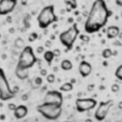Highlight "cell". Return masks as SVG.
Listing matches in <instances>:
<instances>
[{"mask_svg": "<svg viewBox=\"0 0 122 122\" xmlns=\"http://www.w3.org/2000/svg\"><path fill=\"white\" fill-rule=\"evenodd\" d=\"M0 39H1V34H0Z\"/></svg>", "mask_w": 122, "mask_h": 122, "instance_id": "ee69618b", "label": "cell"}, {"mask_svg": "<svg viewBox=\"0 0 122 122\" xmlns=\"http://www.w3.org/2000/svg\"><path fill=\"white\" fill-rule=\"evenodd\" d=\"M14 46L16 47L17 49H23L25 47V41L21 38H17L16 40L14 41Z\"/></svg>", "mask_w": 122, "mask_h": 122, "instance_id": "ac0fdd59", "label": "cell"}, {"mask_svg": "<svg viewBox=\"0 0 122 122\" xmlns=\"http://www.w3.org/2000/svg\"><path fill=\"white\" fill-rule=\"evenodd\" d=\"M76 110L78 112H90L94 107H97V102L92 97H87V99H77L75 101Z\"/></svg>", "mask_w": 122, "mask_h": 122, "instance_id": "52a82bcc", "label": "cell"}, {"mask_svg": "<svg viewBox=\"0 0 122 122\" xmlns=\"http://www.w3.org/2000/svg\"><path fill=\"white\" fill-rule=\"evenodd\" d=\"M80 40H81L82 42H89V36L81 34V36H80Z\"/></svg>", "mask_w": 122, "mask_h": 122, "instance_id": "484cf974", "label": "cell"}, {"mask_svg": "<svg viewBox=\"0 0 122 122\" xmlns=\"http://www.w3.org/2000/svg\"><path fill=\"white\" fill-rule=\"evenodd\" d=\"M41 75L42 76H47V71L45 69H41Z\"/></svg>", "mask_w": 122, "mask_h": 122, "instance_id": "f1b7e54d", "label": "cell"}, {"mask_svg": "<svg viewBox=\"0 0 122 122\" xmlns=\"http://www.w3.org/2000/svg\"><path fill=\"white\" fill-rule=\"evenodd\" d=\"M112 104H114V102H112V100L105 101V102H101V103L99 104V106L97 107V110H95V112H94V118L100 122L105 120L106 116H107V114H108V112H109L110 107L112 106Z\"/></svg>", "mask_w": 122, "mask_h": 122, "instance_id": "ba28073f", "label": "cell"}, {"mask_svg": "<svg viewBox=\"0 0 122 122\" xmlns=\"http://www.w3.org/2000/svg\"><path fill=\"white\" fill-rule=\"evenodd\" d=\"M28 115V108L25 105H18L14 110V117L16 119H23Z\"/></svg>", "mask_w": 122, "mask_h": 122, "instance_id": "7c38bea8", "label": "cell"}, {"mask_svg": "<svg viewBox=\"0 0 122 122\" xmlns=\"http://www.w3.org/2000/svg\"><path fill=\"white\" fill-rule=\"evenodd\" d=\"M36 62H38V58L34 55V51L31 46H25L19 55V59L17 65L25 69H31Z\"/></svg>", "mask_w": 122, "mask_h": 122, "instance_id": "5b68a950", "label": "cell"}, {"mask_svg": "<svg viewBox=\"0 0 122 122\" xmlns=\"http://www.w3.org/2000/svg\"><path fill=\"white\" fill-rule=\"evenodd\" d=\"M10 32H11V33H13V32H14V29H13V28H11V29H10Z\"/></svg>", "mask_w": 122, "mask_h": 122, "instance_id": "b9f144b4", "label": "cell"}, {"mask_svg": "<svg viewBox=\"0 0 122 122\" xmlns=\"http://www.w3.org/2000/svg\"><path fill=\"white\" fill-rule=\"evenodd\" d=\"M21 100H23V101H27L28 100V94H23L21 95Z\"/></svg>", "mask_w": 122, "mask_h": 122, "instance_id": "4dcf8cb0", "label": "cell"}, {"mask_svg": "<svg viewBox=\"0 0 122 122\" xmlns=\"http://www.w3.org/2000/svg\"><path fill=\"white\" fill-rule=\"evenodd\" d=\"M8 107H9V109H10V110H13V112H14V110L16 109L17 106L15 105V104H13V103H10V104L8 105Z\"/></svg>", "mask_w": 122, "mask_h": 122, "instance_id": "4316f807", "label": "cell"}, {"mask_svg": "<svg viewBox=\"0 0 122 122\" xmlns=\"http://www.w3.org/2000/svg\"><path fill=\"white\" fill-rule=\"evenodd\" d=\"M73 20H74V19L72 18V17H71V18H69V19H67V21H69V23H73Z\"/></svg>", "mask_w": 122, "mask_h": 122, "instance_id": "8d00e7d4", "label": "cell"}, {"mask_svg": "<svg viewBox=\"0 0 122 122\" xmlns=\"http://www.w3.org/2000/svg\"><path fill=\"white\" fill-rule=\"evenodd\" d=\"M15 95H16V93L13 91V89L10 88V85H9V81L6 79L5 73L0 67V100L2 102H5L13 99Z\"/></svg>", "mask_w": 122, "mask_h": 122, "instance_id": "8992f818", "label": "cell"}, {"mask_svg": "<svg viewBox=\"0 0 122 122\" xmlns=\"http://www.w3.org/2000/svg\"><path fill=\"white\" fill-rule=\"evenodd\" d=\"M116 1V4L119 6H122V0H115Z\"/></svg>", "mask_w": 122, "mask_h": 122, "instance_id": "1f68e13d", "label": "cell"}, {"mask_svg": "<svg viewBox=\"0 0 122 122\" xmlns=\"http://www.w3.org/2000/svg\"><path fill=\"white\" fill-rule=\"evenodd\" d=\"M62 105L54 103H43L38 106V112L47 120H57L62 114Z\"/></svg>", "mask_w": 122, "mask_h": 122, "instance_id": "3957f363", "label": "cell"}, {"mask_svg": "<svg viewBox=\"0 0 122 122\" xmlns=\"http://www.w3.org/2000/svg\"><path fill=\"white\" fill-rule=\"evenodd\" d=\"M11 20H12V18L9 16V17H8V23H11Z\"/></svg>", "mask_w": 122, "mask_h": 122, "instance_id": "f35d334b", "label": "cell"}, {"mask_svg": "<svg viewBox=\"0 0 122 122\" xmlns=\"http://www.w3.org/2000/svg\"><path fill=\"white\" fill-rule=\"evenodd\" d=\"M119 90H120V87H119L118 84H114V85L112 86V92L116 93V92H118Z\"/></svg>", "mask_w": 122, "mask_h": 122, "instance_id": "d4e9b609", "label": "cell"}, {"mask_svg": "<svg viewBox=\"0 0 122 122\" xmlns=\"http://www.w3.org/2000/svg\"><path fill=\"white\" fill-rule=\"evenodd\" d=\"M38 33H36V32H32L31 34H30L29 36V42H33L34 40H36V39H38Z\"/></svg>", "mask_w": 122, "mask_h": 122, "instance_id": "cb8c5ba5", "label": "cell"}, {"mask_svg": "<svg viewBox=\"0 0 122 122\" xmlns=\"http://www.w3.org/2000/svg\"><path fill=\"white\" fill-rule=\"evenodd\" d=\"M112 56V51L110 48H105L102 51V57H103L104 59H108V58H110Z\"/></svg>", "mask_w": 122, "mask_h": 122, "instance_id": "ffe728a7", "label": "cell"}, {"mask_svg": "<svg viewBox=\"0 0 122 122\" xmlns=\"http://www.w3.org/2000/svg\"><path fill=\"white\" fill-rule=\"evenodd\" d=\"M78 36H79V30H78L77 25L74 24L67 30L61 32L59 36V40H60L61 44L66 47L67 51H71L73 48V45L75 43V41L77 40Z\"/></svg>", "mask_w": 122, "mask_h": 122, "instance_id": "277c9868", "label": "cell"}, {"mask_svg": "<svg viewBox=\"0 0 122 122\" xmlns=\"http://www.w3.org/2000/svg\"><path fill=\"white\" fill-rule=\"evenodd\" d=\"M115 76H116L119 80H122V64H120L117 67L116 72H115Z\"/></svg>", "mask_w": 122, "mask_h": 122, "instance_id": "44dd1931", "label": "cell"}, {"mask_svg": "<svg viewBox=\"0 0 122 122\" xmlns=\"http://www.w3.org/2000/svg\"><path fill=\"white\" fill-rule=\"evenodd\" d=\"M119 33H120V29H119V27H117V26H109V27L107 28V30H106V34H107L108 39L117 38V36H119Z\"/></svg>", "mask_w": 122, "mask_h": 122, "instance_id": "5bb4252c", "label": "cell"}, {"mask_svg": "<svg viewBox=\"0 0 122 122\" xmlns=\"http://www.w3.org/2000/svg\"><path fill=\"white\" fill-rule=\"evenodd\" d=\"M13 91H14V92L15 93H17V92H18V91H19V88H18V87H14V88H13Z\"/></svg>", "mask_w": 122, "mask_h": 122, "instance_id": "e575fe53", "label": "cell"}, {"mask_svg": "<svg viewBox=\"0 0 122 122\" xmlns=\"http://www.w3.org/2000/svg\"><path fill=\"white\" fill-rule=\"evenodd\" d=\"M93 88H94V85H89L88 88H87V89H88V91H92V90H93Z\"/></svg>", "mask_w": 122, "mask_h": 122, "instance_id": "d6a6232c", "label": "cell"}, {"mask_svg": "<svg viewBox=\"0 0 122 122\" xmlns=\"http://www.w3.org/2000/svg\"><path fill=\"white\" fill-rule=\"evenodd\" d=\"M56 21H58V17L55 14V6L53 4L44 6L38 15V25L41 29H46Z\"/></svg>", "mask_w": 122, "mask_h": 122, "instance_id": "7a4b0ae2", "label": "cell"}, {"mask_svg": "<svg viewBox=\"0 0 122 122\" xmlns=\"http://www.w3.org/2000/svg\"><path fill=\"white\" fill-rule=\"evenodd\" d=\"M55 54H54V51H46L44 53V59L45 61H46L48 64H51L53 63V61L54 59H55Z\"/></svg>", "mask_w": 122, "mask_h": 122, "instance_id": "2e32d148", "label": "cell"}, {"mask_svg": "<svg viewBox=\"0 0 122 122\" xmlns=\"http://www.w3.org/2000/svg\"><path fill=\"white\" fill-rule=\"evenodd\" d=\"M46 79H47V81H48L49 84H53V82H55V80H56L55 74H48V75L46 76Z\"/></svg>", "mask_w": 122, "mask_h": 122, "instance_id": "7402d4cb", "label": "cell"}, {"mask_svg": "<svg viewBox=\"0 0 122 122\" xmlns=\"http://www.w3.org/2000/svg\"><path fill=\"white\" fill-rule=\"evenodd\" d=\"M65 4L66 5H70L71 9H76L77 8V3H76L75 0H72V1H65Z\"/></svg>", "mask_w": 122, "mask_h": 122, "instance_id": "603a6c76", "label": "cell"}, {"mask_svg": "<svg viewBox=\"0 0 122 122\" xmlns=\"http://www.w3.org/2000/svg\"><path fill=\"white\" fill-rule=\"evenodd\" d=\"M112 12L107 8L106 2L104 0H95L92 3L86 23H85V32L88 34H92L100 31L105 27L108 18L112 16Z\"/></svg>", "mask_w": 122, "mask_h": 122, "instance_id": "6da1fadb", "label": "cell"}, {"mask_svg": "<svg viewBox=\"0 0 122 122\" xmlns=\"http://www.w3.org/2000/svg\"><path fill=\"white\" fill-rule=\"evenodd\" d=\"M38 53H39V54L45 53V51H44V47H42V46H39V47H38Z\"/></svg>", "mask_w": 122, "mask_h": 122, "instance_id": "f546056e", "label": "cell"}, {"mask_svg": "<svg viewBox=\"0 0 122 122\" xmlns=\"http://www.w3.org/2000/svg\"><path fill=\"white\" fill-rule=\"evenodd\" d=\"M85 122H92V120H91V119H87V120L85 121Z\"/></svg>", "mask_w": 122, "mask_h": 122, "instance_id": "60d3db41", "label": "cell"}, {"mask_svg": "<svg viewBox=\"0 0 122 122\" xmlns=\"http://www.w3.org/2000/svg\"><path fill=\"white\" fill-rule=\"evenodd\" d=\"M45 46H46V47H51V41H46V43H45Z\"/></svg>", "mask_w": 122, "mask_h": 122, "instance_id": "836d02e7", "label": "cell"}, {"mask_svg": "<svg viewBox=\"0 0 122 122\" xmlns=\"http://www.w3.org/2000/svg\"><path fill=\"white\" fill-rule=\"evenodd\" d=\"M44 102L45 103H54V104L62 105L63 95H62V93H61V91H57V90L47 91L44 97Z\"/></svg>", "mask_w": 122, "mask_h": 122, "instance_id": "9c48e42d", "label": "cell"}, {"mask_svg": "<svg viewBox=\"0 0 122 122\" xmlns=\"http://www.w3.org/2000/svg\"><path fill=\"white\" fill-rule=\"evenodd\" d=\"M17 0H0V15H8L15 9Z\"/></svg>", "mask_w": 122, "mask_h": 122, "instance_id": "30bf717a", "label": "cell"}, {"mask_svg": "<svg viewBox=\"0 0 122 122\" xmlns=\"http://www.w3.org/2000/svg\"><path fill=\"white\" fill-rule=\"evenodd\" d=\"M61 69L63 70V71H71L72 69H73V63H72L71 60L69 59H64L61 61Z\"/></svg>", "mask_w": 122, "mask_h": 122, "instance_id": "9a60e30c", "label": "cell"}, {"mask_svg": "<svg viewBox=\"0 0 122 122\" xmlns=\"http://www.w3.org/2000/svg\"><path fill=\"white\" fill-rule=\"evenodd\" d=\"M78 71H79V74L82 76V77H88V76L91 74V72H92V65H91L88 61L82 60L81 62L79 63Z\"/></svg>", "mask_w": 122, "mask_h": 122, "instance_id": "8fae6325", "label": "cell"}, {"mask_svg": "<svg viewBox=\"0 0 122 122\" xmlns=\"http://www.w3.org/2000/svg\"><path fill=\"white\" fill-rule=\"evenodd\" d=\"M121 17H122V11H121Z\"/></svg>", "mask_w": 122, "mask_h": 122, "instance_id": "7bdbcfd3", "label": "cell"}, {"mask_svg": "<svg viewBox=\"0 0 122 122\" xmlns=\"http://www.w3.org/2000/svg\"><path fill=\"white\" fill-rule=\"evenodd\" d=\"M42 82H43L42 77H41V76H39V77H36V78L33 79V81H32L31 86L33 87L34 89H36V88H39V87L42 86Z\"/></svg>", "mask_w": 122, "mask_h": 122, "instance_id": "d6986e66", "label": "cell"}, {"mask_svg": "<svg viewBox=\"0 0 122 122\" xmlns=\"http://www.w3.org/2000/svg\"><path fill=\"white\" fill-rule=\"evenodd\" d=\"M71 82H72V84H75V82H76V79H74V78H72V79H71Z\"/></svg>", "mask_w": 122, "mask_h": 122, "instance_id": "74e56055", "label": "cell"}, {"mask_svg": "<svg viewBox=\"0 0 122 122\" xmlns=\"http://www.w3.org/2000/svg\"><path fill=\"white\" fill-rule=\"evenodd\" d=\"M65 122H70V121H65Z\"/></svg>", "mask_w": 122, "mask_h": 122, "instance_id": "f6af8a7d", "label": "cell"}, {"mask_svg": "<svg viewBox=\"0 0 122 122\" xmlns=\"http://www.w3.org/2000/svg\"><path fill=\"white\" fill-rule=\"evenodd\" d=\"M59 90L61 92H70V91L73 90V84L71 81L70 82H64L63 85H61Z\"/></svg>", "mask_w": 122, "mask_h": 122, "instance_id": "e0dca14e", "label": "cell"}, {"mask_svg": "<svg viewBox=\"0 0 122 122\" xmlns=\"http://www.w3.org/2000/svg\"><path fill=\"white\" fill-rule=\"evenodd\" d=\"M15 75L21 80L27 79V78L29 77V69H25V67H21V66H19V65H16Z\"/></svg>", "mask_w": 122, "mask_h": 122, "instance_id": "4fadbf2b", "label": "cell"}, {"mask_svg": "<svg viewBox=\"0 0 122 122\" xmlns=\"http://www.w3.org/2000/svg\"><path fill=\"white\" fill-rule=\"evenodd\" d=\"M54 54H55V56L56 57H59V56L61 55V51H60V49H54Z\"/></svg>", "mask_w": 122, "mask_h": 122, "instance_id": "83f0119b", "label": "cell"}, {"mask_svg": "<svg viewBox=\"0 0 122 122\" xmlns=\"http://www.w3.org/2000/svg\"><path fill=\"white\" fill-rule=\"evenodd\" d=\"M0 119H1V120H4V119H5L4 115H0Z\"/></svg>", "mask_w": 122, "mask_h": 122, "instance_id": "d590c367", "label": "cell"}, {"mask_svg": "<svg viewBox=\"0 0 122 122\" xmlns=\"http://www.w3.org/2000/svg\"><path fill=\"white\" fill-rule=\"evenodd\" d=\"M119 108H120V109H122V103H119Z\"/></svg>", "mask_w": 122, "mask_h": 122, "instance_id": "ab89813d", "label": "cell"}]
</instances>
